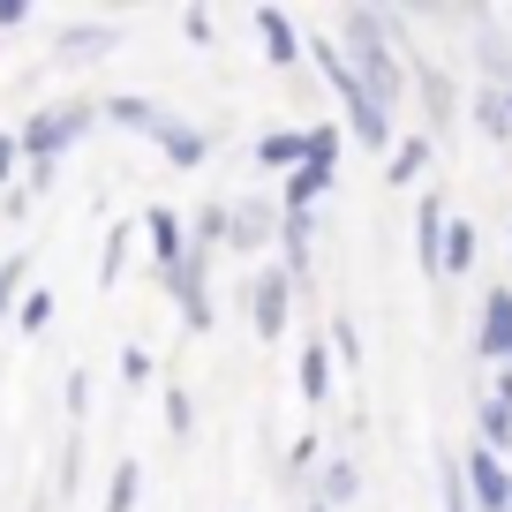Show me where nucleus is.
I'll list each match as a JSON object with an SVG mask.
<instances>
[{
    "mask_svg": "<svg viewBox=\"0 0 512 512\" xmlns=\"http://www.w3.org/2000/svg\"><path fill=\"white\" fill-rule=\"evenodd\" d=\"M384 31H392V23H384L377 8H347V16H339V46L354 53V76H362L384 106H400V83L407 76H400V53H392V38H384Z\"/></svg>",
    "mask_w": 512,
    "mask_h": 512,
    "instance_id": "1",
    "label": "nucleus"
},
{
    "mask_svg": "<svg viewBox=\"0 0 512 512\" xmlns=\"http://www.w3.org/2000/svg\"><path fill=\"white\" fill-rule=\"evenodd\" d=\"M91 121H98L91 106H53V113H31V121H23L16 144H23V159H31V189H46V181H53V159H61V151L76 144Z\"/></svg>",
    "mask_w": 512,
    "mask_h": 512,
    "instance_id": "2",
    "label": "nucleus"
},
{
    "mask_svg": "<svg viewBox=\"0 0 512 512\" xmlns=\"http://www.w3.org/2000/svg\"><path fill=\"white\" fill-rule=\"evenodd\" d=\"M339 106H347V128H354V144H369V151H384V159H392V144H400V136H392V106H384V98L369 91L362 76H354L347 91H339Z\"/></svg>",
    "mask_w": 512,
    "mask_h": 512,
    "instance_id": "3",
    "label": "nucleus"
},
{
    "mask_svg": "<svg viewBox=\"0 0 512 512\" xmlns=\"http://www.w3.org/2000/svg\"><path fill=\"white\" fill-rule=\"evenodd\" d=\"M287 309H294V272L279 264V272H264V279L249 287V324H256V339H264V347H279V339H287Z\"/></svg>",
    "mask_w": 512,
    "mask_h": 512,
    "instance_id": "4",
    "label": "nucleus"
},
{
    "mask_svg": "<svg viewBox=\"0 0 512 512\" xmlns=\"http://www.w3.org/2000/svg\"><path fill=\"white\" fill-rule=\"evenodd\" d=\"M287 234V204H264V196H234L226 204V241L234 249H256V241Z\"/></svg>",
    "mask_w": 512,
    "mask_h": 512,
    "instance_id": "5",
    "label": "nucleus"
},
{
    "mask_svg": "<svg viewBox=\"0 0 512 512\" xmlns=\"http://www.w3.org/2000/svg\"><path fill=\"white\" fill-rule=\"evenodd\" d=\"M204 272H211V249H189V264H181V272H166V287H174L181 324H189V332H204V324H211V287H204Z\"/></svg>",
    "mask_w": 512,
    "mask_h": 512,
    "instance_id": "6",
    "label": "nucleus"
},
{
    "mask_svg": "<svg viewBox=\"0 0 512 512\" xmlns=\"http://www.w3.org/2000/svg\"><path fill=\"white\" fill-rule=\"evenodd\" d=\"M467 490H475V505L482 512H512V475H505V460H497L490 445H467Z\"/></svg>",
    "mask_w": 512,
    "mask_h": 512,
    "instance_id": "7",
    "label": "nucleus"
},
{
    "mask_svg": "<svg viewBox=\"0 0 512 512\" xmlns=\"http://www.w3.org/2000/svg\"><path fill=\"white\" fill-rule=\"evenodd\" d=\"M144 234H151V256H159V272H181L189 264V249H196V226L189 219H174V211H144Z\"/></svg>",
    "mask_w": 512,
    "mask_h": 512,
    "instance_id": "8",
    "label": "nucleus"
},
{
    "mask_svg": "<svg viewBox=\"0 0 512 512\" xmlns=\"http://www.w3.org/2000/svg\"><path fill=\"white\" fill-rule=\"evenodd\" d=\"M475 362H512V294H482V324H475Z\"/></svg>",
    "mask_w": 512,
    "mask_h": 512,
    "instance_id": "9",
    "label": "nucleus"
},
{
    "mask_svg": "<svg viewBox=\"0 0 512 512\" xmlns=\"http://www.w3.org/2000/svg\"><path fill=\"white\" fill-rule=\"evenodd\" d=\"M445 234H452L445 204L422 196V204H415V256H422V272H430V279H445Z\"/></svg>",
    "mask_w": 512,
    "mask_h": 512,
    "instance_id": "10",
    "label": "nucleus"
},
{
    "mask_svg": "<svg viewBox=\"0 0 512 512\" xmlns=\"http://www.w3.org/2000/svg\"><path fill=\"white\" fill-rule=\"evenodd\" d=\"M98 113H113V128H128V136H151V144H166V128H174V113L166 106H151V98H113V106H98Z\"/></svg>",
    "mask_w": 512,
    "mask_h": 512,
    "instance_id": "11",
    "label": "nucleus"
},
{
    "mask_svg": "<svg viewBox=\"0 0 512 512\" xmlns=\"http://www.w3.org/2000/svg\"><path fill=\"white\" fill-rule=\"evenodd\" d=\"M309 151H317V128H272V136L256 144V166H264V174H279V166H309Z\"/></svg>",
    "mask_w": 512,
    "mask_h": 512,
    "instance_id": "12",
    "label": "nucleus"
},
{
    "mask_svg": "<svg viewBox=\"0 0 512 512\" xmlns=\"http://www.w3.org/2000/svg\"><path fill=\"white\" fill-rule=\"evenodd\" d=\"M256 38H264V61H272V68H294V61H302V38H294L287 8H256Z\"/></svg>",
    "mask_w": 512,
    "mask_h": 512,
    "instance_id": "13",
    "label": "nucleus"
},
{
    "mask_svg": "<svg viewBox=\"0 0 512 512\" xmlns=\"http://www.w3.org/2000/svg\"><path fill=\"white\" fill-rule=\"evenodd\" d=\"M332 174H339V159H309V166H294L287 189H279V204H287V211H309L324 189H332Z\"/></svg>",
    "mask_w": 512,
    "mask_h": 512,
    "instance_id": "14",
    "label": "nucleus"
},
{
    "mask_svg": "<svg viewBox=\"0 0 512 512\" xmlns=\"http://www.w3.org/2000/svg\"><path fill=\"white\" fill-rule=\"evenodd\" d=\"M98 53H113V23H83V31L61 38V61H68V68H91Z\"/></svg>",
    "mask_w": 512,
    "mask_h": 512,
    "instance_id": "15",
    "label": "nucleus"
},
{
    "mask_svg": "<svg viewBox=\"0 0 512 512\" xmlns=\"http://www.w3.org/2000/svg\"><path fill=\"white\" fill-rule=\"evenodd\" d=\"M422 166H430V136H400V144H392V159H384V181H392V189H407Z\"/></svg>",
    "mask_w": 512,
    "mask_h": 512,
    "instance_id": "16",
    "label": "nucleus"
},
{
    "mask_svg": "<svg viewBox=\"0 0 512 512\" xmlns=\"http://www.w3.org/2000/svg\"><path fill=\"white\" fill-rule=\"evenodd\" d=\"M324 392H332V347H302V400L324 407Z\"/></svg>",
    "mask_w": 512,
    "mask_h": 512,
    "instance_id": "17",
    "label": "nucleus"
},
{
    "mask_svg": "<svg viewBox=\"0 0 512 512\" xmlns=\"http://www.w3.org/2000/svg\"><path fill=\"white\" fill-rule=\"evenodd\" d=\"M475 128L505 144V136H512V91H482V98H475Z\"/></svg>",
    "mask_w": 512,
    "mask_h": 512,
    "instance_id": "18",
    "label": "nucleus"
},
{
    "mask_svg": "<svg viewBox=\"0 0 512 512\" xmlns=\"http://www.w3.org/2000/svg\"><path fill=\"white\" fill-rule=\"evenodd\" d=\"M475 445H490V452H505V445H512V407H505V400H482V415H475Z\"/></svg>",
    "mask_w": 512,
    "mask_h": 512,
    "instance_id": "19",
    "label": "nucleus"
},
{
    "mask_svg": "<svg viewBox=\"0 0 512 512\" xmlns=\"http://www.w3.org/2000/svg\"><path fill=\"white\" fill-rule=\"evenodd\" d=\"M159 151H166V159H174V166H204V159H211V144H204V136H196L189 121H174V128H166V144H159Z\"/></svg>",
    "mask_w": 512,
    "mask_h": 512,
    "instance_id": "20",
    "label": "nucleus"
},
{
    "mask_svg": "<svg viewBox=\"0 0 512 512\" xmlns=\"http://www.w3.org/2000/svg\"><path fill=\"white\" fill-rule=\"evenodd\" d=\"M460 272H475V226L452 219V234H445V279H460Z\"/></svg>",
    "mask_w": 512,
    "mask_h": 512,
    "instance_id": "21",
    "label": "nucleus"
},
{
    "mask_svg": "<svg viewBox=\"0 0 512 512\" xmlns=\"http://www.w3.org/2000/svg\"><path fill=\"white\" fill-rule=\"evenodd\" d=\"M136 490H144V467L121 460V467H113V482H106V512H136Z\"/></svg>",
    "mask_w": 512,
    "mask_h": 512,
    "instance_id": "22",
    "label": "nucleus"
},
{
    "mask_svg": "<svg viewBox=\"0 0 512 512\" xmlns=\"http://www.w3.org/2000/svg\"><path fill=\"white\" fill-rule=\"evenodd\" d=\"M354 482H362V475H354V460H332V467H324V482H317V505H347Z\"/></svg>",
    "mask_w": 512,
    "mask_h": 512,
    "instance_id": "23",
    "label": "nucleus"
},
{
    "mask_svg": "<svg viewBox=\"0 0 512 512\" xmlns=\"http://www.w3.org/2000/svg\"><path fill=\"white\" fill-rule=\"evenodd\" d=\"M23 279H31V256H0V324H8V309H16Z\"/></svg>",
    "mask_w": 512,
    "mask_h": 512,
    "instance_id": "24",
    "label": "nucleus"
},
{
    "mask_svg": "<svg viewBox=\"0 0 512 512\" xmlns=\"http://www.w3.org/2000/svg\"><path fill=\"white\" fill-rule=\"evenodd\" d=\"M121 264H128V226H113V234H106V256H98V279L113 287V279H121Z\"/></svg>",
    "mask_w": 512,
    "mask_h": 512,
    "instance_id": "25",
    "label": "nucleus"
},
{
    "mask_svg": "<svg viewBox=\"0 0 512 512\" xmlns=\"http://www.w3.org/2000/svg\"><path fill=\"white\" fill-rule=\"evenodd\" d=\"M332 354H339V362H362V332H354V317H332Z\"/></svg>",
    "mask_w": 512,
    "mask_h": 512,
    "instance_id": "26",
    "label": "nucleus"
},
{
    "mask_svg": "<svg viewBox=\"0 0 512 512\" xmlns=\"http://www.w3.org/2000/svg\"><path fill=\"white\" fill-rule=\"evenodd\" d=\"M166 430H174V437H189V430H196V415H189V392H181V384L166 392Z\"/></svg>",
    "mask_w": 512,
    "mask_h": 512,
    "instance_id": "27",
    "label": "nucleus"
},
{
    "mask_svg": "<svg viewBox=\"0 0 512 512\" xmlns=\"http://www.w3.org/2000/svg\"><path fill=\"white\" fill-rule=\"evenodd\" d=\"M445 512H467V467L445 460Z\"/></svg>",
    "mask_w": 512,
    "mask_h": 512,
    "instance_id": "28",
    "label": "nucleus"
},
{
    "mask_svg": "<svg viewBox=\"0 0 512 512\" xmlns=\"http://www.w3.org/2000/svg\"><path fill=\"white\" fill-rule=\"evenodd\" d=\"M46 317H53V302H46V294H31V302H23V332H46Z\"/></svg>",
    "mask_w": 512,
    "mask_h": 512,
    "instance_id": "29",
    "label": "nucleus"
},
{
    "mask_svg": "<svg viewBox=\"0 0 512 512\" xmlns=\"http://www.w3.org/2000/svg\"><path fill=\"white\" fill-rule=\"evenodd\" d=\"M23 16H31V8H23V0H0V31H16Z\"/></svg>",
    "mask_w": 512,
    "mask_h": 512,
    "instance_id": "30",
    "label": "nucleus"
},
{
    "mask_svg": "<svg viewBox=\"0 0 512 512\" xmlns=\"http://www.w3.org/2000/svg\"><path fill=\"white\" fill-rule=\"evenodd\" d=\"M23 159V144H16V136H0V181H8V166H16Z\"/></svg>",
    "mask_w": 512,
    "mask_h": 512,
    "instance_id": "31",
    "label": "nucleus"
},
{
    "mask_svg": "<svg viewBox=\"0 0 512 512\" xmlns=\"http://www.w3.org/2000/svg\"><path fill=\"white\" fill-rule=\"evenodd\" d=\"M309 512H332V505H317V497H309Z\"/></svg>",
    "mask_w": 512,
    "mask_h": 512,
    "instance_id": "32",
    "label": "nucleus"
}]
</instances>
